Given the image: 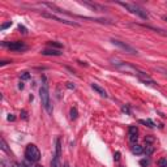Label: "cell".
<instances>
[{
	"instance_id": "1",
	"label": "cell",
	"mask_w": 167,
	"mask_h": 167,
	"mask_svg": "<svg viewBox=\"0 0 167 167\" xmlns=\"http://www.w3.org/2000/svg\"><path fill=\"white\" fill-rule=\"evenodd\" d=\"M111 63H112V65L116 68L118 71L138 77V80H140L141 82H144L145 85H150V86H153V87H158V84H157L146 72L141 71L140 68L134 67V65H132V64H129V63H125V61L119 60V59H116V57H115V59H111Z\"/></svg>"
},
{
	"instance_id": "2",
	"label": "cell",
	"mask_w": 167,
	"mask_h": 167,
	"mask_svg": "<svg viewBox=\"0 0 167 167\" xmlns=\"http://www.w3.org/2000/svg\"><path fill=\"white\" fill-rule=\"evenodd\" d=\"M39 97H41V102L42 106L49 114H52V104H51V98H50V90H49V85H47L46 80L42 84V86L39 89Z\"/></svg>"
},
{
	"instance_id": "3",
	"label": "cell",
	"mask_w": 167,
	"mask_h": 167,
	"mask_svg": "<svg viewBox=\"0 0 167 167\" xmlns=\"http://www.w3.org/2000/svg\"><path fill=\"white\" fill-rule=\"evenodd\" d=\"M118 4L122 5L123 8H125V9L128 10V12H130L132 14L138 16L140 18H142V20H148V18H149L148 12H146L144 8H141L140 5H137V4H133V3H123V2H118Z\"/></svg>"
},
{
	"instance_id": "4",
	"label": "cell",
	"mask_w": 167,
	"mask_h": 167,
	"mask_svg": "<svg viewBox=\"0 0 167 167\" xmlns=\"http://www.w3.org/2000/svg\"><path fill=\"white\" fill-rule=\"evenodd\" d=\"M25 157H26V161L37 163L41 159V151L34 144H29L25 149Z\"/></svg>"
},
{
	"instance_id": "5",
	"label": "cell",
	"mask_w": 167,
	"mask_h": 167,
	"mask_svg": "<svg viewBox=\"0 0 167 167\" xmlns=\"http://www.w3.org/2000/svg\"><path fill=\"white\" fill-rule=\"evenodd\" d=\"M3 46L8 47L10 51H16V52H22L25 50H28V46H26L24 42L21 41H14V42H3Z\"/></svg>"
},
{
	"instance_id": "6",
	"label": "cell",
	"mask_w": 167,
	"mask_h": 167,
	"mask_svg": "<svg viewBox=\"0 0 167 167\" xmlns=\"http://www.w3.org/2000/svg\"><path fill=\"white\" fill-rule=\"evenodd\" d=\"M111 43H112L114 46L119 47V49H122L123 51L128 52V54H132V55H136V54H137V50H136L134 47H132V46L128 45V43H125V42H123V41H119V39H111Z\"/></svg>"
},
{
	"instance_id": "7",
	"label": "cell",
	"mask_w": 167,
	"mask_h": 167,
	"mask_svg": "<svg viewBox=\"0 0 167 167\" xmlns=\"http://www.w3.org/2000/svg\"><path fill=\"white\" fill-rule=\"evenodd\" d=\"M42 16L46 17V18L55 20V21H57V22H60V24H65V25H69V26H80L76 21H69V20H65V18H60V17H57V16L52 14V13H42Z\"/></svg>"
},
{
	"instance_id": "8",
	"label": "cell",
	"mask_w": 167,
	"mask_h": 167,
	"mask_svg": "<svg viewBox=\"0 0 167 167\" xmlns=\"http://www.w3.org/2000/svg\"><path fill=\"white\" fill-rule=\"evenodd\" d=\"M130 26H141V28L153 30V31H155V33H158V34H161V35L167 37V31H166V30L161 29V28H155V26H151V25H146V24H133V25H130Z\"/></svg>"
},
{
	"instance_id": "9",
	"label": "cell",
	"mask_w": 167,
	"mask_h": 167,
	"mask_svg": "<svg viewBox=\"0 0 167 167\" xmlns=\"http://www.w3.org/2000/svg\"><path fill=\"white\" fill-rule=\"evenodd\" d=\"M42 55H52V56H60L61 51L60 50H55V49H46L41 51Z\"/></svg>"
},
{
	"instance_id": "10",
	"label": "cell",
	"mask_w": 167,
	"mask_h": 167,
	"mask_svg": "<svg viewBox=\"0 0 167 167\" xmlns=\"http://www.w3.org/2000/svg\"><path fill=\"white\" fill-rule=\"evenodd\" d=\"M91 87H93L94 90H95L98 94H101L102 97H104V98H107V97H108V95H107V91L104 90L103 87H101V86H99L98 84H94V82H93V84H91Z\"/></svg>"
},
{
	"instance_id": "11",
	"label": "cell",
	"mask_w": 167,
	"mask_h": 167,
	"mask_svg": "<svg viewBox=\"0 0 167 167\" xmlns=\"http://www.w3.org/2000/svg\"><path fill=\"white\" fill-rule=\"evenodd\" d=\"M55 150H56L55 151V157L60 159V155H61V141H60L59 137L55 140Z\"/></svg>"
},
{
	"instance_id": "12",
	"label": "cell",
	"mask_w": 167,
	"mask_h": 167,
	"mask_svg": "<svg viewBox=\"0 0 167 167\" xmlns=\"http://www.w3.org/2000/svg\"><path fill=\"white\" fill-rule=\"evenodd\" d=\"M132 153L136 154V155H140V154H144V148L141 145H133L132 146Z\"/></svg>"
},
{
	"instance_id": "13",
	"label": "cell",
	"mask_w": 167,
	"mask_h": 167,
	"mask_svg": "<svg viewBox=\"0 0 167 167\" xmlns=\"http://www.w3.org/2000/svg\"><path fill=\"white\" fill-rule=\"evenodd\" d=\"M138 123L144 124V125H146V127H149V128H154L155 127V124L153 123V120H150V119H146V120L141 119V120H138Z\"/></svg>"
},
{
	"instance_id": "14",
	"label": "cell",
	"mask_w": 167,
	"mask_h": 167,
	"mask_svg": "<svg viewBox=\"0 0 167 167\" xmlns=\"http://www.w3.org/2000/svg\"><path fill=\"white\" fill-rule=\"evenodd\" d=\"M0 148H2V150H4L7 154H10V150L8 149V145H7V142H5L4 137L0 138Z\"/></svg>"
},
{
	"instance_id": "15",
	"label": "cell",
	"mask_w": 167,
	"mask_h": 167,
	"mask_svg": "<svg viewBox=\"0 0 167 167\" xmlns=\"http://www.w3.org/2000/svg\"><path fill=\"white\" fill-rule=\"evenodd\" d=\"M154 153V148L151 145H146V148L144 149V154L146 155V157H149V155H151Z\"/></svg>"
},
{
	"instance_id": "16",
	"label": "cell",
	"mask_w": 167,
	"mask_h": 167,
	"mask_svg": "<svg viewBox=\"0 0 167 167\" xmlns=\"http://www.w3.org/2000/svg\"><path fill=\"white\" fill-rule=\"evenodd\" d=\"M47 45H49L51 49H54V47H56L57 50H60L61 47H63V45L61 43H57V42H52V41H50V42H47Z\"/></svg>"
},
{
	"instance_id": "17",
	"label": "cell",
	"mask_w": 167,
	"mask_h": 167,
	"mask_svg": "<svg viewBox=\"0 0 167 167\" xmlns=\"http://www.w3.org/2000/svg\"><path fill=\"white\" fill-rule=\"evenodd\" d=\"M128 130H129V136H137L138 134V129H137V127H134V125H130Z\"/></svg>"
},
{
	"instance_id": "18",
	"label": "cell",
	"mask_w": 167,
	"mask_h": 167,
	"mask_svg": "<svg viewBox=\"0 0 167 167\" xmlns=\"http://www.w3.org/2000/svg\"><path fill=\"white\" fill-rule=\"evenodd\" d=\"M51 167H60V159L54 157V159L51 161Z\"/></svg>"
},
{
	"instance_id": "19",
	"label": "cell",
	"mask_w": 167,
	"mask_h": 167,
	"mask_svg": "<svg viewBox=\"0 0 167 167\" xmlns=\"http://www.w3.org/2000/svg\"><path fill=\"white\" fill-rule=\"evenodd\" d=\"M34 162H30V161H28V162H25L24 163V166L25 167H43V166H41V165H33Z\"/></svg>"
},
{
	"instance_id": "20",
	"label": "cell",
	"mask_w": 167,
	"mask_h": 167,
	"mask_svg": "<svg viewBox=\"0 0 167 167\" xmlns=\"http://www.w3.org/2000/svg\"><path fill=\"white\" fill-rule=\"evenodd\" d=\"M71 119H72V120L77 119V110H76V108H72V110H71Z\"/></svg>"
},
{
	"instance_id": "21",
	"label": "cell",
	"mask_w": 167,
	"mask_h": 167,
	"mask_svg": "<svg viewBox=\"0 0 167 167\" xmlns=\"http://www.w3.org/2000/svg\"><path fill=\"white\" fill-rule=\"evenodd\" d=\"M158 165H159V167H167V159H165V158L159 159L158 161Z\"/></svg>"
},
{
	"instance_id": "22",
	"label": "cell",
	"mask_w": 167,
	"mask_h": 167,
	"mask_svg": "<svg viewBox=\"0 0 167 167\" xmlns=\"http://www.w3.org/2000/svg\"><path fill=\"white\" fill-rule=\"evenodd\" d=\"M140 165L144 166V167L149 166V165H150V159H141V161H140Z\"/></svg>"
},
{
	"instance_id": "23",
	"label": "cell",
	"mask_w": 167,
	"mask_h": 167,
	"mask_svg": "<svg viewBox=\"0 0 167 167\" xmlns=\"http://www.w3.org/2000/svg\"><path fill=\"white\" fill-rule=\"evenodd\" d=\"M21 78H22V80H29V78H30L29 72H22V75H21Z\"/></svg>"
},
{
	"instance_id": "24",
	"label": "cell",
	"mask_w": 167,
	"mask_h": 167,
	"mask_svg": "<svg viewBox=\"0 0 167 167\" xmlns=\"http://www.w3.org/2000/svg\"><path fill=\"white\" fill-rule=\"evenodd\" d=\"M9 26H12V21H9V22H7V24H3L0 29H2V30H5L7 28H9Z\"/></svg>"
},
{
	"instance_id": "25",
	"label": "cell",
	"mask_w": 167,
	"mask_h": 167,
	"mask_svg": "<svg viewBox=\"0 0 167 167\" xmlns=\"http://www.w3.org/2000/svg\"><path fill=\"white\" fill-rule=\"evenodd\" d=\"M122 111H123V112H125V114H128V115L130 114L129 107H128V106H123V107H122Z\"/></svg>"
},
{
	"instance_id": "26",
	"label": "cell",
	"mask_w": 167,
	"mask_h": 167,
	"mask_svg": "<svg viewBox=\"0 0 167 167\" xmlns=\"http://www.w3.org/2000/svg\"><path fill=\"white\" fill-rule=\"evenodd\" d=\"M137 136H129V141L130 142H136V141H137Z\"/></svg>"
},
{
	"instance_id": "27",
	"label": "cell",
	"mask_w": 167,
	"mask_h": 167,
	"mask_svg": "<svg viewBox=\"0 0 167 167\" xmlns=\"http://www.w3.org/2000/svg\"><path fill=\"white\" fill-rule=\"evenodd\" d=\"M114 159H115V161H116V162H118V161L120 159V153H119V151H116V153H115V154H114Z\"/></svg>"
},
{
	"instance_id": "28",
	"label": "cell",
	"mask_w": 167,
	"mask_h": 167,
	"mask_svg": "<svg viewBox=\"0 0 167 167\" xmlns=\"http://www.w3.org/2000/svg\"><path fill=\"white\" fill-rule=\"evenodd\" d=\"M18 29L21 30V33H24V34H26V29L24 28V26H22V25H20V26H18Z\"/></svg>"
},
{
	"instance_id": "29",
	"label": "cell",
	"mask_w": 167,
	"mask_h": 167,
	"mask_svg": "<svg viewBox=\"0 0 167 167\" xmlns=\"http://www.w3.org/2000/svg\"><path fill=\"white\" fill-rule=\"evenodd\" d=\"M67 87L68 89H75V85H73L72 82H67Z\"/></svg>"
},
{
	"instance_id": "30",
	"label": "cell",
	"mask_w": 167,
	"mask_h": 167,
	"mask_svg": "<svg viewBox=\"0 0 167 167\" xmlns=\"http://www.w3.org/2000/svg\"><path fill=\"white\" fill-rule=\"evenodd\" d=\"M14 119H16V118L13 116V115H12V114H9V115H8V120H9V122H13V120H14Z\"/></svg>"
},
{
	"instance_id": "31",
	"label": "cell",
	"mask_w": 167,
	"mask_h": 167,
	"mask_svg": "<svg viewBox=\"0 0 167 167\" xmlns=\"http://www.w3.org/2000/svg\"><path fill=\"white\" fill-rule=\"evenodd\" d=\"M145 141H146V142H153L154 138H153V137H146V138H145Z\"/></svg>"
},
{
	"instance_id": "32",
	"label": "cell",
	"mask_w": 167,
	"mask_h": 167,
	"mask_svg": "<svg viewBox=\"0 0 167 167\" xmlns=\"http://www.w3.org/2000/svg\"><path fill=\"white\" fill-rule=\"evenodd\" d=\"M8 63H12V61H7V60H4V61H2V63H0V65H5V64H8Z\"/></svg>"
},
{
	"instance_id": "33",
	"label": "cell",
	"mask_w": 167,
	"mask_h": 167,
	"mask_svg": "<svg viewBox=\"0 0 167 167\" xmlns=\"http://www.w3.org/2000/svg\"><path fill=\"white\" fill-rule=\"evenodd\" d=\"M21 114H22V118H24V119H26V118H28V116H26V111H22Z\"/></svg>"
},
{
	"instance_id": "34",
	"label": "cell",
	"mask_w": 167,
	"mask_h": 167,
	"mask_svg": "<svg viewBox=\"0 0 167 167\" xmlns=\"http://www.w3.org/2000/svg\"><path fill=\"white\" fill-rule=\"evenodd\" d=\"M18 87H20V89H24V84H22V82H20V85H18Z\"/></svg>"
},
{
	"instance_id": "35",
	"label": "cell",
	"mask_w": 167,
	"mask_h": 167,
	"mask_svg": "<svg viewBox=\"0 0 167 167\" xmlns=\"http://www.w3.org/2000/svg\"><path fill=\"white\" fill-rule=\"evenodd\" d=\"M163 18H165V20H166V21H167V16H165V17H163Z\"/></svg>"
}]
</instances>
